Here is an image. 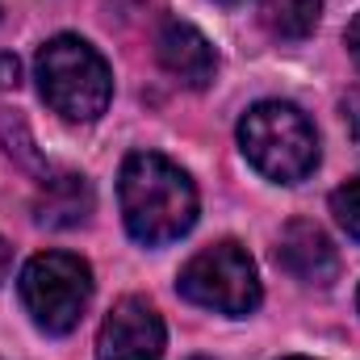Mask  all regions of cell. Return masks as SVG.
<instances>
[{
	"label": "cell",
	"instance_id": "9a60e30c",
	"mask_svg": "<svg viewBox=\"0 0 360 360\" xmlns=\"http://www.w3.org/2000/svg\"><path fill=\"white\" fill-rule=\"evenodd\" d=\"M352 139H356V147H360V113L352 117Z\"/></svg>",
	"mask_w": 360,
	"mask_h": 360
},
{
	"label": "cell",
	"instance_id": "3957f363",
	"mask_svg": "<svg viewBox=\"0 0 360 360\" xmlns=\"http://www.w3.org/2000/svg\"><path fill=\"white\" fill-rule=\"evenodd\" d=\"M239 147L260 176L297 184L319 168V134L289 101H260L239 122Z\"/></svg>",
	"mask_w": 360,
	"mask_h": 360
},
{
	"label": "cell",
	"instance_id": "7c38bea8",
	"mask_svg": "<svg viewBox=\"0 0 360 360\" xmlns=\"http://www.w3.org/2000/svg\"><path fill=\"white\" fill-rule=\"evenodd\" d=\"M17 76H21V63L13 55H0V89H17L21 84Z\"/></svg>",
	"mask_w": 360,
	"mask_h": 360
},
{
	"label": "cell",
	"instance_id": "2e32d148",
	"mask_svg": "<svg viewBox=\"0 0 360 360\" xmlns=\"http://www.w3.org/2000/svg\"><path fill=\"white\" fill-rule=\"evenodd\" d=\"M281 360H314V356H281Z\"/></svg>",
	"mask_w": 360,
	"mask_h": 360
},
{
	"label": "cell",
	"instance_id": "9c48e42d",
	"mask_svg": "<svg viewBox=\"0 0 360 360\" xmlns=\"http://www.w3.org/2000/svg\"><path fill=\"white\" fill-rule=\"evenodd\" d=\"M92 210V188L80 172H59V176H46L38 201H34V218L51 231H63V226H80Z\"/></svg>",
	"mask_w": 360,
	"mask_h": 360
},
{
	"label": "cell",
	"instance_id": "7a4b0ae2",
	"mask_svg": "<svg viewBox=\"0 0 360 360\" xmlns=\"http://www.w3.org/2000/svg\"><path fill=\"white\" fill-rule=\"evenodd\" d=\"M34 80H38L42 101L63 122H96L113 96L109 63L101 59V51L92 42L76 38V34H59L38 51Z\"/></svg>",
	"mask_w": 360,
	"mask_h": 360
},
{
	"label": "cell",
	"instance_id": "e0dca14e",
	"mask_svg": "<svg viewBox=\"0 0 360 360\" xmlns=\"http://www.w3.org/2000/svg\"><path fill=\"white\" fill-rule=\"evenodd\" d=\"M356 306H360V293H356Z\"/></svg>",
	"mask_w": 360,
	"mask_h": 360
},
{
	"label": "cell",
	"instance_id": "ba28073f",
	"mask_svg": "<svg viewBox=\"0 0 360 360\" xmlns=\"http://www.w3.org/2000/svg\"><path fill=\"white\" fill-rule=\"evenodd\" d=\"M276 264L302 285H331L340 276V256L323 226L293 218L276 239Z\"/></svg>",
	"mask_w": 360,
	"mask_h": 360
},
{
	"label": "cell",
	"instance_id": "277c9868",
	"mask_svg": "<svg viewBox=\"0 0 360 360\" xmlns=\"http://www.w3.org/2000/svg\"><path fill=\"white\" fill-rule=\"evenodd\" d=\"M176 289H180V297H188L193 306L214 310V314H231V319H243V314H252L260 306V272H256V260L235 239L201 248L180 269Z\"/></svg>",
	"mask_w": 360,
	"mask_h": 360
},
{
	"label": "cell",
	"instance_id": "8fae6325",
	"mask_svg": "<svg viewBox=\"0 0 360 360\" xmlns=\"http://www.w3.org/2000/svg\"><path fill=\"white\" fill-rule=\"evenodd\" d=\"M331 214H335V222L348 231V239L360 243V176H352L348 184H340V188L331 193Z\"/></svg>",
	"mask_w": 360,
	"mask_h": 360
},
{
	"label": "cell",
	"instance_id": "4fadbf2b",
	"mask_svg": "<svg viewBox=\"0 0 360 360\" xmlns=\"http://www.w3.org/2000/svg\"><path fill=\"white\" fill-rule=\"evenodd\" d=\"M344 42H348V55H352V63L360 68V13L348 21V34H344Z\"/></svg>",
	"mask_w": 360,
	"mask_h": 360
},
{
	"label": "cell",
	"instance_id": "5b68a950",
	"mask_svg": "<svg viewBox=\"0 0 360 360\" xmlns=\"http://www.w3.org/2000/svg\"><path fill=\"white\" fill-rule=\"evenodd\" d=\"M21 302L46 335H68L92 302V269L72 252H42L21 269Z\"/></svg>",
	"mask_w": 360,
	"mask_h": 360
},
{
	"label": "cell",
	"instance_id": "52a82bcc",
	"mask_svg": "<svg viewBox=\"0 0 360 360\" xmlns=\"http://www.w3.org/2000/svg\"><path fill=\"white\" fill-rule=\"evenodd\" d=\"M155 55L164 63L168 76H176L184 89H210V80L218 76V51L210 46V38L180 21V17H168L155 34Z\"/></svg>",
	"mask_w": 360,
	"mask_h": 360
},
{
	"label": "cell",
	"instance_id": "8992f818",
	"mask_svg": "<svg viewBox=\"0 0 360 360\" xmlns=\"http://www.w3.org/2000/svg\"><path fill=\"white\" fill-rule=\"evenodd\" d=\"M164 319L147 297H122L101 323L96 356L101 360H160L164 356Z\"/></svg>",
	"mask_w": 360,
	"mask_h": 360
},
{
	"label": "cell",
	"instance_id": "6da1fadb",
	"mask_svg": "<svg viewBox=\"0 0 360 360\" xmlns=\"http://www.w3.org/2000/svg\"><path fill=\"white\" fill-rule=\"evenodd\" d=\"M122 222L143 248L176 243L197 222V184L188 172L160 151H134L117 176Z\"/></svg>",
	"mask_w": 360,
	"mask_h": 360
},
{
	"label": "cell",
	"instance_id": "30bf717a",
	"mask_svg": "<svg viewBox=\"0 0 360 360\" xmlns=\"http://www.w3.org/2000/svg\"><path fill=\"white\" fill-rule=\"evenodd\" d=\"M327 0H260V21L272 38L285 42H302L314 34L319 17H323Z\"/></svg>",
	"mask_w": 360,
	"mask_h": 360
},
{
	"label": "cell",
	"instance_id": "5bb4252c",
	"mask_svg": "<svg viewBox=\"0 0 360 360\" xmlns=\"http://www.w3.org/2000/svg\"><path fill=\"white\" fill-rule=\"evenodd\" d=\"M8 260H13V252H8V243H4V235H0V281L8 276Z\"/></svg>",
	"mask_w": 360,
	"mask_h": 360
}]
</instances>
